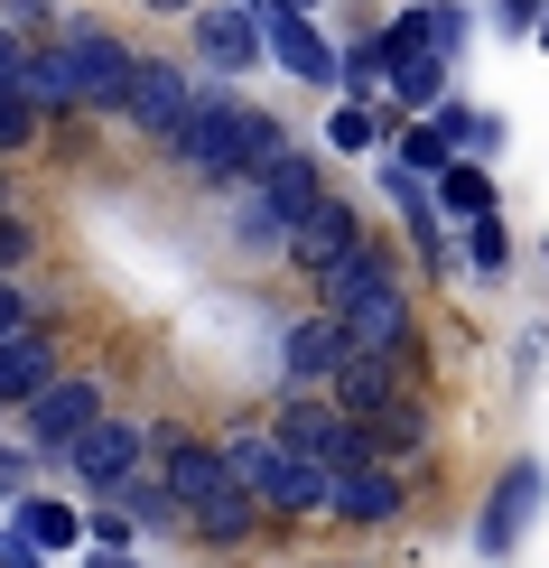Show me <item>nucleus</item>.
Wrapping results in <instances>:
<instances>
[{"mask_svg":"<svg viewBox=\"0 0 549 568\" xmlns=\"http://www.w3.org/2000/svg\"><path fill=\"white\" fill-rule=\"evenodd\" d=\"M47 57H57V75H65V93H75V112L122 122L131 75H140V47H131L122 29H103V19H65V29L47 38Z\"/></svg>","mask_w":549,"mask_h":568,"instance_id":"nucleus-4","label":"nucleus"},{"mask_svg":"<svg viewBox=\"0 0 549 568\" xmlns=\"http://www.w3.org/2000/svg\"><path fill=\"white\" fill-rule=\"evenodd\" d=\"M531 47H540V57H549V10H540V29H531Z\"/></svg>","mask_w":549,"mask_h":568,"instance_id":"nucleus-40","label":"nucleus"},{"mask_svg":"<svg viewBox=\"0 0 549 568\" xmlns=\"http://www.w3.org/2000/svg\"><path fill=\"white\" fill-rule=\"evenodd\" d=\"M10 523L29 531L38 559H75V550H84V504H65V494H19Z\"/></svg>","mask_w":549,"mask_h":568,"instance_id":"nucleus-20","label":"nucleus"},{"mask_svg":"<svg viewBox=\"0 0 549 568\" xmlns=\"http://www.w3.org/2000/svg\"><path fill=\"white\" fill-rule=\"evenodd\" d=\"M0 205H10V178H0Z\"/></svg>","mask_w":549,"mask_h":568,"instance_id":"nucleus-43","label":"nucleus"},{"mask_svg":"<svg viewBox=\"0 0 549 568\" xmlns=\"http://www.w3.org/2000/svg\"><path fill=\"white\" fill-rule=\"evenodd\" d=\"M354 243H373V233H364V205H354V196H326L317 215H298V224H289V243H279V271L326 280V271H336Z\"/></svg>","mask_w":549,"mask_h":568,"instance_id":"nucleus-15","label":"nucleus"},{"mask_svg":"<svg viewBox=\"0 0 549 568\" xmlns=\"http://www.w3.org/2000/svg\"><path fill=\"white\" fill-rule=\"evenodd\" d=\"M345 354H354L345 326L326 317V307H298V317L271 326V392H326Z\"/></svg>","mask_w":549,"mask_h":568,"instance_id":"nucleus-8","label":"nucleus"},{"mask_svg":"<svg viewBox=\"0 0 549 568\" xmlns=\"http://www.w3.org/2000/svg\"><path fill=\"white\" fill-rule=\"evenodd\" d=\"M150 447H159V429H150L140 410H103V419H93V429L65 447L57 466L75 476V494H103V504H112V494H122L140 466H150Z\"/></svg>","mask_w":549,"mask_h":568,"instance_id":"nucleus-7","label":"nucleus"},{"mask_svg":"<svg viewBox=\"0 0 549 568\" xmlns=\"http://www.w3.org/2000/svg\"><path fill=\"white\" fill-rule=\"evenodd\" d=\"M279 10H307V19H317V0H279Z\"/></svg>","mask_w":549,"mask_h":568,"instance_id":"nucleus-41","label":"nucleus"},{"mask_svg":"<svg viewBox=\"0 0 549 568\" xmlns=\"http://www.w3.org/2000/svg\"><path fill=\"white\" fill-rule=\"evenodd\" d=\"M326 196H336V186H326V150H307V140H279V150L252 169V205H261L279 233H289L298 215H317Z\"/></svg>","mask_w":549,"mask_h":568,"instance_id":"nucleus-13","label":"nucleus"},{"mask_svg":"<svg viewBox=\"0 0 549 568\" xmlns=\"http://www.w3.org/2000/svg\"><path fill=\"white\" fill-rule=\"evenodd\" d=\"M392 159H400L410 178H428V186H438V169H447L457 150H447V131H438V122H400V131H392Z\"/></svg>","mask_w":549,"mask_h":568,"instance_id":"nucleus-26","label":"nucleus"},{"mask_svg":"<svg viewBox=\"0 0 549 568\" xmlns=\"http://www.w3.org/2000/svg\"><path fill=\"white\" fill-rule=\"evenodd\" d=\"M29 47H38V38H19V29H0V84H19V65H29Z\"/></svg>","mask_w":549,"mask_h":568,"instance_id":"nucleus-36","label":"nucleus"},{"mask_svg":"<svg viewBox=\"0 0 549 568\" xmlns=\"http://www.w3.org/2000/svg\"><path fill=\"white\" fill-rule=\"evenodd\" d=\"M196 93H205V75L196 65H177V57H140V75H131V103H122V131H140V140H169L186 131V112H196Z\"/></svg>","mask_w":549,"mask_h":568,"instance_id":"nucleus-11","label":"nucleus"},{"mask_svg":"<svg viewBox=\"0 0 549 568\" xmlns=\"http://www.w3.org/2000/svg\"><path fill=\"white\" fill-rule=\"evenodd\" d=\"M364 438H373V457H382V466H400L410 485H428V466H438V392L410 383L392 410H373V419H364Z\"/></svg>","mask_w":549,"mask_h":568,"instance_id":"nucleus-14","label":"nucleus"},{"mask_svg":"<svg viewBox=\"0 0 549 568\" xmlns=\"http://www.w3.org/2000/svg\"><path fill=\"white\" fill-rule=\"evenodd\" d=\"M75 568H140V550H103V540H84Z\"/></svg>","mask_w":549,"mask_h":568,"instance_id":"nucleus-37","label":"nucleus"},{"mask_svg":"<svg viewBox=\"0 0 549 568\" xmlns=\"http://www.w3.org/2000/svg\"><path fill=\"white\" fill-rule=\"evenodd\" d=\"M150 476L169 485V504H177V513L214 504V494H233V466H224V438H214V429H159Z\"/></svg>","mask_w":549,"mask_h":568,"instance_id":"nucleus-12","label":"nucleus"},{"mask_svg":"<svg viewBox=\"0 0 549 568\" xmlns=\"http://www.w3.org/2000/svg\"><path fill=\"white\" fill-rule=\"evenodd\" d=\"M466 38H475V10H466V0H428V47H438L447 65L466 57Z\"/></svg>","mask_w":549,"mask_h":568,"instance_id":"nucleus-28","label":"nucleus"},{"mask_svg":"<svg viewBox=\"0 0 549 568\" xmlns=\"http://www.w3.org/2000/svg\"><path fill=\"white\" fill-rule=\"evenodd\" d=\"M140 10H159V19H186V10H196V0H140Z\"/></svg>","mask_w":549,"mask_h":568,"instance_id":"nucleus-39","label":"nucleus"},{"mask_svg":"<svg viewBox=\"0 0 549 568\" xmlns=\"http://www.w3.org/2000/svg\"><path fill=\"white\" fill-rule=\"evenodd\" d=\"M0 568H47V559L29 550V531H19V523H0Z\"/></svg>","mask_w":549,"mask_h":568,"instance_id":"nucleus-35","label":"nucleus"},{"mask_svg":"<svg viewBox=\"0 0 549 568\" xmlns=\"http://www.w3.org/2000/svg\"><path fill=\"white\" fill-rule=\"evenodd\" d=\"M57 373H65L57 326H19V336H0V410H29Z\"/></svg>","mask_w":549,"mask_h":568,"instance_id":"nucleus-17","label":"nucleus"},{"mask_svg":"<svg viewBox=\"0 0 549 568\" xmlns=\"http://www.w3.org/2000/svg\"><path fill=\"white\" fill-rule=\"evenodd\" d=\"M540 280H549V233H540Z\"/></svg>","mask_w":549,"mask_h":568,"instance_id":"nucleus-42","label":"nucleus"},{"mask_svg":"<svg viewBox=\"0 0 549 568\" xmlns=\"http://www.w3.org/2000/svg\"><path fill=\"white\" fill-rule=\"evenodd\" d=\"M540 513H549V457H540V447H512V457L494 466V485H485V504H475V523H466L475 559H485V568H512L521 540L540 531Z\"/></svg>","mask_w":549,"mask_h":568,"instance_id":"nucleus-3","label":"nucleus"},{"mask_svg":"<svg viewBox=\"0 0 549 568\" xmlns=\"http://www.w3.org/2000/svg\"><path fill=\"white\" fill-rule=\"evenodd\" d=\"M261 429H271L289 457H307L317 476H336V466L354 457H373V438H364V419H345L326 392H271V410H261Z\"/></svg>","mask_w":549,"mask_h":568,"instance_id":"nucleus-5","label":"nucleus"},{"mask_svg":"<svg viewBox=\"0 0 549 568\" xmlns=\"http://www.w3.org/2000/svg\"><path fill=\"white\" fill-rule=\"evenodd\" d=\"M38 131H47V112H38V103H29L19 84H0V159H19V150H29Z\"/></svg>","mask_w":549,"mask_h":568,"instance_id":"nucleus-27","label":"nucleus"},{"mask_svg":"<svg viewBox=\"0 0 549 568\" xmlns=\"http://www.w3.org/2000/svg\"><path fill=\"white\" fill-rule=\"evenodd\" d=\"M540 10H549V0H485V29H494V38H531Z\"/></svg>","mask_w":549,"mask_h":568,"instance_id":"nucleus-31","label":"nucleus"},{"mask_svg":"<svg viewBox=\"0 0 549 568\" xmlns=\"http://www.w3.org/2000/svg\"><path fill=\"white\" fill-rule=\"evenodd\" d=\"M279 131L271 112L252 103V93H233V84H205L196 93V112H186V131L169 140V159H177V178L186 186H205V196H233V186H252V169L279 150Z\"/></svg>","mask_w":549,"mask_h":568,"instance_id":"nucleus-1","label":"nucleus"},{"mask_svg":"<svg viewBox=\"0 0 549 568\" xmlns=\"http://www.w3.org/2000/svg\"><path fill=\"white\" fill-rule=\"evenodd\" d=\"M103 410H112V400H103V383H93V373H57V383H47L29 410H19V447H29L38 466H57Z\"/></svg>","mask_w":549,"mask_h":568,"instance_id":"nucleus-10","label":"nucleus"},{"mask_svg":"<svg viewBox=\"0 0 549 568\" xmlns=\"http://www.w3.org/2000/svg\"><path fill=\"white\" fill-rule=\"evenodd\" d=\"M475 215H504V186H494L485 159H447V169H438V224L457 233V224H475Z\"/></svg>","mask_w":549,"mask_h":568,"instance_id":"nucleus-21","label":"nucleus"},{"mask_svg":"<svg viewBox=\"0 0 549 568\" xmlns=\"http://www.w3.org/2000/svg\"><path fill=\"white\" fill-rule=\"evenodd\" d=\"M29 476H38V457H29V447H0V504H19V494H38Z\"/></svg>","mask_w":549,"mask_h":568,"instance_id":"nucleus-33","label":"nucleus"},{"mask_svg":"<svg viewBox=\"0 0 549 568\" xmlns=\"http://www.w3.org/2000/svg\"><path fill=\"white\" fill-rule=\"evenodd\" d=\"M19 326H38V307H29L19 280H0V336H19Z\"/></svg>","mask_w":549,"mask_h":568,"instance_id":"nucleus-34","label":"nucleus"},{"mask_svg":"<svg viewBox=\"0 0 549 568\" xmlns=\"http://www.w3.org/2000/svg\"><path fill=\"white\" fill-rule=\"evenodd\" d=\"M224 466H233V485L261 504V523H271V531L326 523V476L307 457H289L271 429H224Z\"/></svg>","mask_w":549,"mask_h":568,"instance_id":"nucleus-2","label":"nucleus"},{"mask_svg":"<svg viewBox=\"0 0 549 568\" xmlns=\"http://www.w3.org/2000/svg\"><path fill=\"white\" fill-rule=\"evenodd\" d=\"M392 131H400V112L392 103H326V131H317V150H336V159H382L392 150Z\"/></svg>","mask_w":549,"mask_h":568,"instance_id":"nucleus-18","label":"nucleus"},{"mask_svg":"<svg viewBox=\"0 0 549 568\" xmlns=\"http://www.w3.org/2000/svg\"><path fill=\"white\" fill-rule=\"evenodd\" d=\"M0 29H19V38L38 29V38H57L65 19H57V0H0Z\"/></svg>","mask_w":549,"mask_h":568,"instance_id":"nucleus-32","label":"nucleus"},{"mask_svg":"<svg viewBox=\"0 0 549 568\" xmlns=\"http://www.w3.org/2000/svg\"><path fill=\"white\" fill-rule=\"evenodd\" d=\"M447 93H457V65H447V57H400V65H392V84H382V103H392L400 122H428Z\"/></svg>","mask_w":549,"mask_h":568,"instance_id":"nucleus-22","label":"nucleus"},{"mask_svg":"<svg viewBox=\"0 0 549 568\" xmlns=\"http://www.w3.org/2000/svg\"><path fill=\"white\" fill-rule=\"evenodd\" d=\"M549 364V326H512V392H531Z\"/></svg>","mask_w":549,"mask_h":568,"instance_id":"nucleus-30","label":"nucleus"},{"mask_svg":"<svg viewBox=\"0 0 549 568\" xmlns=\"http://www.w3.org/2000/svg\"><path fill=\"white\" fill-rule=\"evenodd\" d=\"M410 504H419V485L400 476V466H382V457H354V466L326 476V523L354 531V540L400 531V523H410Z\"/></svg>","mask_w":549,"mask_h":568,"instance_id":"nucleus-6","label":"nucleus"},{"mask_svg":"<svg viewBox=\"0 0 549 568\" xmlns=\"http://www.w3.org/2000/svg\"><path fill=\"white\" fill-rule=\"evenodd\" d=\"M29 262H38V224L19 215V205H0V280H19Z\"/></svg>","mask_w":549,"mask_h":568,"instance_id":"nucleus-29","label":"nucleus"},{"mask_svg":"<svg viewBox=\"0 0 549 568\" xmlns=\"http://www.w3.org/2000/svg\"><path fill=\"white\" fill-rule=\"evenodd\" d=\"M279 568H373V559H345V550H307V559H279Z\"/></svg>","mask_w":549,"mask_h":568,"instance_id":"nucleus-38","label":"nucleus"},{"mask_svg":"<svg viewBox=\"0 0 549 568\" xmlns=\"http://www.w3.org/2000/svg\"><path fill=\"white\" fill-rule=\"evenodd\" d=\"M112 504H122V523H131L140 540H177V531H186V513L169 504V485H159L150 466H140V476H131L122 494H112Z\"/></svg>","mask_w":549,"mask_h":568,"instance_id":"nucleus-25","label":"nucleus"},{"mask_svg":"<svg viewBox=\"0 0 549 568\" xmlns=\"http://www.w3.org/2000/svg\"><path fill=\"white\" fill-rule=\"evenodd\" d=\"M512 215H475V224H457V262H466V280H485V290H504L512 280Z\"/></svg>","mask_w":549,"mask_h":568,"instance_id":"nucleus-24","label":"nucleus"},{"mask_svg":"<svg viewBox=\"0 0 549 568\" xmlns=\"http://www.w3.org/2000/svg\"><path fill=\"white\" fill-rule=\"evenodd\" d=\"M400 392H410V383H400V364H382V354H364V345H354L345 364H336V383H326V400H336L345 419H373V410H392Z\"/></svg>","mask_w":549,"mask_h":568,"instance_id":"nucleus-19","label":"nucleus"},{"mask_svg":"<svg viewBox=\"0 0 549 568\" xmlns=\"http://www.w3.org/2000/svg\"><path fill=\"white\" fill-rule=\"evenodd\" d=\"M261 47H271V65H279V75H289L298 93H336V38H326L307 10L261 19Z\"/></svg>","mask_w":549,"mask_h":568,"instance_id":"nucleus-16","label":"nucleus"},{"mask_svg":"<svg viewBox=\"0 0 549 568\" xmlns=\"http://www.w3.org/2000/svg\"><path fill=\"white\" fill-rule=\"evenodd\" d=\"M428 122L447 131V150H457V159H485V169L504 159V140H512V122H504V112H485V103H457V93H447V103L428 112Z\"/></svg>","mask_w":549,"mask_h":568,"instance_id":"nucleus-23","label":"nucleus"},{"mask_svg":"<svg viewBox=\"0 0 549 568\" xmlns=\"http://www.w3.org/2000/svg\"><path fill=\"white\" fill-rule=\"evenodd\" d=\"M186 47H196V75L205 84H243L252 65H271L261 19L243 10V0H196V10H186Z\"/></svg>","mask_w":549,"mask_h":568,"instance_id":"nucleus-9","label":"nucleus"}]
</instances>
